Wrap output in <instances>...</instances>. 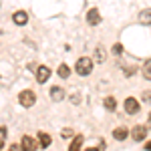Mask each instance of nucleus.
Instances as JSON below:
<instances>
[{"instance_id": "obj_1", "label": "nucleus", "mask_w": 151, "mask_h": 151, "mask_svg": "<svg viewBox=\"0 0 151 151\" xmlns=\"http://www.w3.org/2000/svg\"><path fill=\"white\" fill-rule=\"evenodd\" d=\"M75 70H77V75H81V77L91 75V73H93V58L81 57L79 60H77V65H75Z\"/></svg>"}, {"instance_id": "obj_2", "label": "nucleus", "mask_w": 151, "mask_h": 151, "mask_svg": "<svg viewBox=\"0 0 151 151\" xmlns=\"http://www.w3.org/2000/svg\"><path fill=\"white\" fill-rule=\"evenodd\" d=\"M18 103L22 105V107H32V105L36 103V95L30 91V89H26V91H22V93L18 95Z\"/></svg>"}, {"instance_id": "obj_3", "label": "nucleus", "mask_w": 151, "mask_h": 151, "mask_svg": "<svg viewBox=\"0 0 151 151\" xmlns=\"http://www.w3.org/2000/svg\"><path fill=\"white\" fill-rule=\"evenodd\" d=\"M123 107H125V113H127V115H135V113H139V109H141L139 101H137L135 97H127L125 103H123Z\"/></svg>"}, {"instance_id": "obj_4", "label": "nucleus", "mask_w": 151, "mask_h": 151, "mask_svg": "<svg viewBox=\"0 0 151 151\" xmlns=\"http://www.w3.org/2000/svg\"><path fill=\"white\" fill-rule=\"evenodd\" d=\"M38 147V143L35 141V137H30V135H24L22 141H20V149L22 151H35Z\"/></svg>"}, {"instance_id": "obj_5", "label": "nucleus", "mask_w": 151, "mask_h": 151, "mask_svg": "<svg viewBox=\"0 0 151 151\" xmlns=\"http://www.w3.org/2000/svg\"><path fill=\"white\" fill-rule=\"evenodd\" d=\"M145 135H147V127H145V125H135L133 131H131L133 141H143V139H145Z\"/></svg>"}, {"instance_id": "obj_6", "label": "nucleus", "mask_w": 151, "mask_h": 151, "mask_svg": "<svg viewBox=\"0 0 151 151\" xmlns=\"http://www.w3.org/2000/svg\"><path fill=\"white\" fill-rule=\"evenodd\" d=\"M48 79H50V69L45 67V65H42V67H38V69H36V81L42 85V83H47Z\"/></svg>"}, {"instance_id": "obj_7", "label": "nucleus", "mask_w": 151, "mask_h": 151, "mask_svg": "<svg viewBox=\"0 0 151 151\" xmlns=\"http://www.w3.org/2000/svg\"><path fill=\"white\" fill-rule=\"evenodd\" d=\"M12 20H14V24L22 26V24L28 22V14H26L24 10H18V12H14V14H12Z\"/></svg>"}, {"instance_id": "obj_8", "label": "nucleus", "mask_w": 151, "mask_h": 151, "mask_svg": "<svg viewBox=\"0 0 151 151\" xmlns=\"http://www.w3.org/2000/svg\"><path fill=\"white\" fill-rule=\"evenodd\" d=\"M87 22L93 24V26L101 22V14H99V10H97V8H91V10L87 12Z\"/></svg>"}, {"instance_id": "obj_9", "label": "nucleus", "mask_w": 151, "mask_h": 151, "mask_svg": "<svg viewBox=\"0 0 151 151\" xmlns=\"http://www.w3.org/2000/svg\"><path fill=\"white\" fill-rule=\"evenodd\" d=\"M139 22L143 26H149L151 24V8H145V10L139 12Z\"/></svg>"}, {"instance_id": "obj_10", "label": "nucleus", "mask_w": 151, "mask_h": 151, "mask_svg": "<svg viewBox=\"0 0 151 151\" xmlns=\"http://www.w3.org/2000/svg\"><path fill=\"white\" fill-rule=\"evenodd\" d=\"M113 137H115L117 141H125L129 137V131L125 127H117V129H113Z\"/></svg>"}, {"instance_id": "obj_11", "label": "nucleus", "mask_w": 151, "mask_h": 151, "mask_svg": "<svg viewBox=\"0 0 151 151\" xmlns=\"http://www.w3.org/2000/svg\"><path fill=\"white\" fill-rule=\"evenodd\" d=\"M83 141H85V137H83V135H77L75 139L70 141L69 151H81V147H83Z\"/></svg>"}, {"instance_id": "obj_12", "label": "nucleus", "mask_w": 151, "mask_h": 151, "mask_svg": "<svg viewBox=\"0 0 151 151\" xmlns=\"http://www.w3.org/2000/svg\"><path fill=\"white\" fill-rule=\"evenodd\" d=\"M50 99H52V101H63V99H65V89L52 87V89H50Z\"/></svg>"}, {"instance_id": "obj_13", "label": "nucleus", "mask_w": 151, "mask_h": 151, "mask_svg": "<svg viewBox=\"0 0 151 151\" xmlns=\"http://www.w3.org/2000/svg\"><path fill=\"white\" fill-rule=\"evenodd\" d=\"M50 135H48V133H45V131H40V133H38V145H40V147H42V149H47L48 145H50Z\"/></svg>"}, {"instance_id": "obj_14", "label": "nucleus", "mask_w": 151, "mask_h": 151, "mask_svg": "<svg viewBox=\"0 0 151 151\" xmlns=\"http://www.w3.org/2000/svg\"><path fill=\"white\" fill-rule=\"evenodd\" d=\"M57 73H58V77H60V79H69V75H70V69L67 67V65H58Z\"/></svg>"}, {"instance_id": "obj_15", "label": "nucleus", "mask_w": 151, "mask_h": 151, "mask_svg": "<svg viewBox=\"0 0 151 151\" xmlns=\"http://www.w3.org/2000/svg\"><path fill=\"white\" fill-rule=\"evenodd\" d=\"M141 70H143V77H145L147 81H151V60H145Z\"/></svg>"}, {"instance_id": "obj_16", "label": "nucleus", "mask_w": 151, "mask_h": 151, "mask_svg": "<svg viewBox=\"0 0 151 151\" xmlns=\"http://www.w3.org/2000/svg\"><path fill=\"white\" fill-rule=\"evenodd\" d=\"M115 107H117L115 97H107V99H105V109H107V111H115Z\"/></svg>"}, {"instance_id": "obj_17", "label": "nucleus", "mask_w": 151, "mask_h": 151, "mask_svg": "<svg viewBox=\"0 0 151 151\" xmlns=\"http://www.w3.org/2000/svg\"><path fill=\"white\" fill-rule=\"evenodd\" d=\"M97 63H105V48L97 47Z\"/></svg>"}, {"instance_id": "obj_18", "label": "nucleus", "mask_w": 151, "mask_h": 151, "mask_svg": "<svg viewBox=\"0 0 151 151\" xmlns=\"http://www.w3.org/2000/svg\"><path fill=\"white\" fill-rule=\"evenodd\" d=\"M121 52H123V47L121 45H115L113 47V55H121Z\"/></svg>"}, {"instance_id": "obj_19", "label": "nucleus", "mask_w": 151, "mask_h": 151, "mask_svg": "<svg viewBox=\"0 0 151 151\" xmlns=\"http://www.w3.org/2000/svg\"><path fill=\"white\" fill-rule=\"evenodd\" d=\"M4 135H6V129L0 127V141H4Z\"/></svg>"}, {"instance_id": "obj_20", "label": "nucleus", "mask_w": 151, "mask_h": 151, "mask_svg": "<svg viewBox=\"0 0 151 151\" xmlns=\"http://www.w3.org/2000/svg\"><path fill=\"white\" fill-rule=\"evenodd\" d=\"M143 99H145V101H151V91H145V95H143Z\"/></svg>"}, {"instance_id": "obj_21", "label": "nucleus", "mask_w": 151, "mask_h": 151, "mask_svg": "<svg viewBox=\"0 0 151 151\" xmlns=\"http://www.w3.org/2000/svg\"><path fill=\"white\" fill-rule=\"evenodd\" d=\"M63 135H65V137H70V135H73V131H70V129H65V131H63Z\"/></svg>"}, {"instance_id": "obj_22", "label": "nucleus", "mask_w": 151, "mask_h": 151, "mask_svg": "<svg viewBox=\"0 0 151 151\" xmlns=\"http://www.w3.org/2000/svg\"><path fill=\"white\" fill-rule=\"evenodd\" d=\"M8 151H22V149H20V147H16V145H10V147H8Z\"/></svg>"}, {"instance_id": "obj_23", "label": "nucleus", "mask_w": 151, "mask_h": 151, "mask_svg": "<svg viewBox=\"0 0 151 151\" xmlns=\"http://www.w3.org/2000/svg\"><path fill=\"white\" fill-rule=\"evenodd\" d=\"M145 149H147V151H151V141L147 143V145H145Z\"/></svg>"}, {"instance_id": "obj_24", "label": "nucleus", "mask_w": 151, "mask_h": 151, "mask_svg": "<svg viewBox=\"0 0 151 151\" xmlns=\"http://www.w3.org/2000/svg\"><path fill=\"white\" fill-rule=\"evenodd\" d=\"M87 151H101L99 147H91V149H87Z\"/></svg>"}, {"instance_id": "obj_25", "label": "nucleus", "mask_w": 151, "mask_h": 151, "mask_svg": "<svg viewBox=\"0 0 151 151\" xmlns=\"http://www.w3.org/2000/svg\"><path fill=\"white\" fill-rule=\"evenodd\" d=\"M2 145H4V141H0V149H2Z\"/></svg>"}, {"instance_id": "obj_26", "label": "nucleus", "mask_w": 151, "mask_h": 151, "mask_svg": "<svg viewBox=\"0 0 151 151\" xmlns=\"http://www.w3.org/2000/svg\"><path fill=\"white\" fill-rule=\"evenodd\" d=\"M149 123H151V113H149Z\"/></svg>"}]
</instances>
